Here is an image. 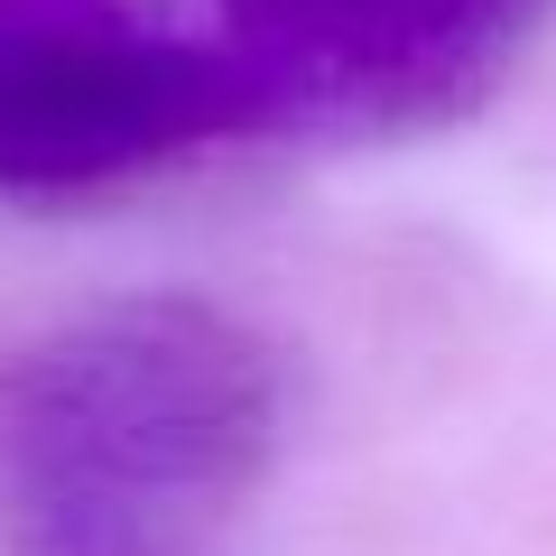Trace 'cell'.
Returning a JSON list of instances; mask_svg holds the SVG:
<instances>
[{
	"mask_svg": "<svg viewBox=\"0 0 556 556\" xmlns=\"http://www.w3.org/2000/svg\"><path fill=\"white\" fill-rule=\"evenodd\" d=\"M260 130L288 121L232 38L121 0H0V195H93Z\"/></svg>",
	"mask_w": 556,
	"mask_h": 556,
	"instance_id": "obj_2",
	"label": "cell"
},
{
	"mask_svg": "<svg viewBox=\"0 0 556 556\" xmlns=\"http://www.w3.org/2000/svg\"><path fill=\"white\" fill-rule=\"evenodd\" d=\"M288 427L260 325L121 298L0 353V556H232Z\"/></svg>",
	"mask_w": 556,
	"mask_h": 556,
	"instance_id": "obj_1",
	"label": "cell"
},
{
	"mask_svg": "<svg viewBox=\"0 0 556 556\" xmlns=\"http://www.w3.org/2000/svg\"><path fill=\"white\" fill-rule=\"evenodd\" d=\"M214 10L251 75L278 93L288 130L306 121L399 130L464 112L482 84H501L556 0H214Z\"/></svg>",
	"mask_w": 556,
	"mask_h": 556,
	"instance_id": "obj_3",
	"label": "cell"
}]
</instances>
